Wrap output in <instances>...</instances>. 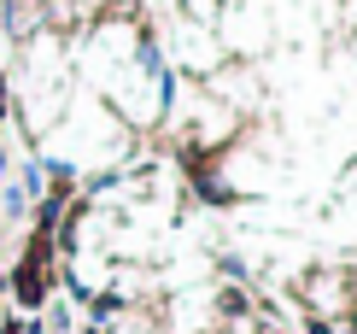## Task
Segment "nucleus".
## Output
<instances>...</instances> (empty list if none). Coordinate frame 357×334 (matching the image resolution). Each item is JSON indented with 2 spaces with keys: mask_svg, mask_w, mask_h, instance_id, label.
<instances>
[{
  "mask_svg": "<svg viewBox=\"0 0 357 334\" xmlns=\"http://www.w3.org/2000/svg\"><path fill=\"white\" fill-rule=\"evenodd\" d=\"M36 159L47 164L53 176L100 182V176H117L129 159H135V135L112 117V106L100 100L94 88L77 82L70 100H65V112H59V124L36 141Z\"/></svg>",
  "mask_w": 357,
  "mask_h": 334,
  "instance_id": "nucleus-1",
  "label": "nucleus"
}]
</instances>
